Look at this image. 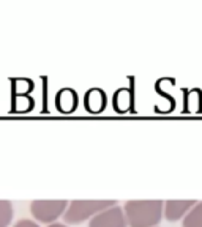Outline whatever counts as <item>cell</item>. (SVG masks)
I'll list each match as a JSON object with an SVG mask.
<instances>
[{"mask_svg": "<svg viewBox=\"0 0 202 227\" xmlns=\"http://www.w3.org/2000/svg\"><path fill=\"white\" fill-rule=\"evenodd\" d=\"M112 205H115V200H71L63 213V221L66 224H79Z\"/></svg>", "mask_w": 202, "mask_h": 227, "instance_id": "obj_2", "label": "cell"}, {"mask_svg": "<svg viewBox=\"0 0 202 227\" xmlns=\"http://www.w3.org/2000/svg\"><path fill=\"white\" fill-rule=\"evenodd\" d=\"M55 101H57V106H59L60 111L71 112L76 106H78V95H76L71 88H63V90L59 92Z\"/></svg>", "mask_w": 202, "mask_h": 227, "instance_id": "obj_6", "label": "cell"}, {"mask_svg": "<svg viewBox=\"0 0 202 227\" xmlns=\"http://www.w3.org/2000/svg\"><path fill=\"white\" fill-rule=\"evenodd\" d=\"M47 227H66V224H63V222H52V224H47Z\"/></svg>", "mask_w": 202, "mask_h": 227, "instance_id": "obj_11", "label": "cell"}, {"mask_svg": "<svg viewBox=\"0 0 202 227\" xmlns=\"http://www.w3.org/2000/svg\"><path fill=\"white\" fill-rule=\"evenodd\" d=\"M13 204L10 200H0V227H10L13 221Z\"/></svg>", "mask_w": 202, "mask_h": 227, "instance_id": "obj_9", "label": "cell"}, {"mask_svg": "<svg viewBox=\"0 0 202 227\" xmlns=\"http://www.w3.org/2000/svg\"><path fill=\"white\" fill-rule=\"evenodd\" d=\"M13 227H40L38 222L35 219H27V218H24V219H19Z\"/></svg>", "mask_w": 202, "mask_h": 227, "instance_id": "obj_10", "label": "cell"}, {"mask_svg": "<svg viewBox=\"0 0 202 227\" xmlns=\"http://www.w3.org/2000/svg\"><path fill=\"white\" fill-rule=\"evenodd\" d=\"M182 227H202V202H197L185 215Z\"/></svg>", "mask_w": 202, "mask_h": 227, "instance_id": "obj_8", "label": "cell"}, {"mask_svg": "<svg viewBox=\"0 0 202 227\" xmlns=\"http://www.w3.org/2000/svg\"><path fill=\"white\" fill-rule=\"evenodd\" d=\"M66 207V200H33L30 204V213L36 222L52 224L63 216Z\"/></svg>", "mask_w": 202, "mask_h": 227, "instance_id": "obj_3", "label": "cell"}, {"mask_svg": "<svg viewBox=\"0 0 202 227\" xmlns=\"http://www.w3.org/2000/svg\"><path fill=\"white\" fill-rule=\"evenodd\" d=\"M197 204L196 200H164V208H163V216L167 221H179L185 218V215Z\"/></svg>", "mask_w": 202, "mask_h": 227, "instance_id": "obj_5", "label": "cell"}, {"mask_svg": "<svg viewBox=\"0 0 202 227\" xmlns=\"http://www.w3.org/2000/svg\"><path fill=\"white\" fill-rule=\"evenodd\" d=\"M164 200H128L123 213L128 227H156L163 218Z\"/></svg>", "mask_w": 202, "mask_h": 227, "instance_id": "obj_1", "label": "cell"}, {"mask_svg": "<svg viewBox=\"0 0 202 227\" xmlns=\"http://www.w3.org/2000/svg\"><path fill=\"white\" fill-rule=\"evenodd\" d=\"M89 227H128L125 213H123V207L115 204L103 211L96 213L89 221Z\"/></svg>", "mask_w": 202, "mask_h": 227, "instance_id": "obj_4", "label": "cell"}, {"mask_svg": "<svg viewBox=\"0 0 202 227\" xmlns=\"http://www.w3.org/2000/svg\"><path fill=\"white\" fill-rule=\"evenodd\" d=\"M106 104V96L104 93L98 90V88H93L90 90L87 95H85V107L92 112H98L104 107Z\"/></svg>", "mask_w": 202, "mask_h": 227, "instance_id": "obj_7", "label": "cell"}]
</instances>
